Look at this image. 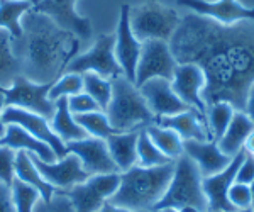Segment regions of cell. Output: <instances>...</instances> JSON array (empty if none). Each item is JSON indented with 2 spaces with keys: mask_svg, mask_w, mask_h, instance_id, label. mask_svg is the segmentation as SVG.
<instances>
[{
  "mask_svg": "<svg viewBox=\"0 0 254 212\" xmlns=\"http://www.w3.org/2000/svg\"><path fill=\"white\" fill-rule=\"evenodd\" d=\"M170 48L178 65L195 63L205 73L207 109L229 102L244 112L254 83V20L224 26L190 12L182 17Z\"/></svg>",
  "mask_w": 254,
  "mask_h": 212,
  "instance_id": "cell-1",
  "label": "cell"
},
{
  "mask_svg": "<svg viewBox=\"0 0 254 212\" xmlns=\"http://www.w3.org/2000/svg\"><path fill=\"white\" fill-rule=\"evenodd\" d=\"M17 60L26 78L36 83H55L66 71L78 50V38L61 29L51 17L29 10L22 17V38L14 41Z\"/></svg>",
  "mask_w": 254,
  "mask_h": 212,
  "instance_id": "cell-2",
  "label": "cell"
},
{
  "mask_svg": "<svg viewBox=\"0 0 254 212\" xmlns=\"http://www.w3.org/2000/svg\"><path fill=\"white\" fill-rule=\"evenodd\" d=\"M173 170L175 161L153 168L134 165L132 168L121 172L119 189L109 202L132 212L154 211L166 194Z\"/></svg>",
  "mask_w": 254,
  "mask_h": 212,
  "instance_id": "cell-3",
  "label": "cell"
},
{
  "mask_svg": "<svg viewBox=\"0 0 254 212\" xmlns=\"http://www.w3.org/2000/svg\"><path fill=\"white\" fill-rule=\"evenodd\" d=\"M105 114L117 133L142 129L156 119L136 83L127 80L124 75L112 80V99Z\"/></svg>",
  "mask_w": 254,
  "mask_h": 212,
  "instance_id": "cell-4",
  "label": "cell"
},
{
  "mask_svg": "<svg viewBox=\"0 0 254 212\" xmlns=\"http://www.w3.org/2000/svg\"><path fill=\"white\" fill-rule=\"evenodd\" d=\"M203 177L193 160L182 154L175 160V170L166 194L159 201L154 211L161 209H182L195 207L200 212H208V202L203 192Z\"/></svg>",
  "mask_w": 254,
  "mask_h": 212,
  "instance_id": "cell-5",
  "label": "cell"
},
{
  "mask_svg": "<svg viewBox=\"0 0 254 212\" xmlns=\"http://www.w3.org/2000/svg\"><path fill=\"white\" fill-rule=\"evenodd\" d=\"M129 22L134 36L141 43L154 39L170 43L182 22V17L175 9L159 2H144L136 7H130Z\"/></svg>",
  "mask_w": 254,
  "mask_h": 212,
  "instance_id": "cell-6",
  "label": "cell"
},
{
  "mask_svg": "<svg viewBox=\"0 0 254 212\" xmlns=\"http://www.w3.org/2000/svg\"><path fill=\"white\" fill-rule=\"evenodd\" d=\"M64 73H97L114 80L122 75V68L116 58V34H100L88 51L75 56L68 63Z\"/></svg>",
  "mask_w": 254,
  "mask_h": 212,
  "instance_id": "cell-7",
  "label": "cell"
},
{
  "mask_svg": "<svg viewBox=\"0 0 254 212\" xmlns=\"http://www.w3.org/2000/svg\"><path fill=\"white\" fill-rule=\"evenodd\" d=\"M53 83H36L24 75H19L9 88H2L5 107H17L46 117L51 122L56 112V102L49 99Z\"/></svg>",
  "mask_w": 254,
  "mask_h": 212,
  "instance_id": "cell-8",
  "label": "cell"
},
{
  "mask_svg": "<svg viewBox=\"0 0 254 212\" xmlns=\"http://www.w3.org/2000/svg\"><path fill=\"white\" fill-rule=\"evenodd\" d=\"M121 173L90 175L80 185L63 192L71 201L75 212H98L117 192Z\"/></svg>",
  "mask_w": 254,
  "mask_h": 212,
  "instance_id": "cell-9",
  "label": "cell"
},
{
  "mask_svg": "<svg viewBox=\"0 0 254 212\" xmlns=\"http://www.w3.org/2000/svg\"><path fill=\"white\" fill-rule=\"evenodd\" d=\"M178 67L171 53L170 43L166 41H146L142 43L141 56H139L137 70H136V87L153 78L173 80V75Z\"/></svg>",
  "mask_w": 254,
  "mask_h": 212,
  "instance_id": "cell-10",
  "label": "cell"
},
{
  "mask_svg": "<svg viewBox=\"0 0 254 212\" xmlns=\"http://www.w3.org/2000/svg\"><path fill=\"white\" fill-rule=\"evenodd\" d=\"M31 158L34 161L36 168L39 170V173L44 177L49 185L56 190V192H66V190L73 189L75 185L83 183L90 175L85 172L81 161L76 154L68 153L66 156L60 158V160L46 163L36 154L31 153Z\"/></svg>",
  "mask_w": 254,
  "mask_h": 212,
  "instance_id": "cell-11",
  "label": "cell"
},
{
  "mask_svg": "<svg viewBox=\"0 0 254 212\" xmlns=\"http://www.w3.org/2000/svg\"><path fill=\"white\" fill-rule=\"evenodd\" d=\"M171 87L180 100L193 111L207 116V104L203 100V92L207 87V78L202 68L195 63L178 65L171 80Z\"/></svg>",
  "mask_w": 254,
  "mask_h": 212,
  "instance_id": "cell-12",
  "label": "cell"
},
{
  "mask_svg": "<svg viewBox=\"0 0 254 212\" xmlns=\"http://www.w3.org/2000/svg\"><path fill=\"white\" fill-rule=\"evenodd\" d=\"M76 2L78 0H41L38 5L32 7V10L51 17L61 29L71 32L75 38L87 41L92 36L93 27L88 17L76 12Z\"/></svg>",
  "mask_w": 254,
  "mask_h": 212,
  "instance_id": "cell-13",
  "label": "cell"
},
{
  "mask_svg": "<svg viewBox=\"0 0 254 212\" xmlns=\"http://www.w3.org/2000/svg\"><path fill=\"white\" fill-rule=\"evenodd\" d=\"M130 7L124 3L121 7V15H119V24L116 31V58L122 68V75L132 83H136V70L141 56L142 43L134 36L129 22Z\"/></svg>",
  "mask_w": 254,
  "mask_h": 212,
  "instance_id": "cell-14",
  "label": "cell"
},
{
  "mask_svg": "<svg viewBox=\"0 0 254 212\" xmlns=\"http://www.w3.org/2000/svg\"><path fill=\"white\" fill-rule=\"evenodd\" d=\"M66 151L76 154L81 161V166L88 175H105L121 173L109 153L105 140L98 138H85L80 141L66 142Z\"/></svg>",
  "mask_w": 254,
  "mask_h": 212,
  "instance_id": "cell-15",
  "label": "cell"
},
{
  "mask_svg": "<svg viewBox=\"0 0 254 212\" xmlns=\"http://www.w3.org/2000/svg\"><path fill=\"white\" fill-rule=\"evenodd\" d=\"M178 5L224 26H231L241 20H254V7H244L237 0H178Z\"/></svg>",
  "mask_w": 254,
  "mask_h": 212,
  "instance_id": "cell-16",
  "label": "cell"
},
{
  "mask_svg": "<svg viewBox=\"0 0 254 212\" xmlns=\"http://www.w3.org/2000/svg\"><path fill=\"white\" fill-rule=\"evenodd\" d=\"M3 122L5 124H17L22 129H26L27 133H31L32 136L49 144L58 160L68 154L66 144L51 129V122L46 117L39 116V114L27 112L17 107H5L3 109Z\"/></svg>",
  "mask_w": 254,
  "mask_h": 212,
  "instance_id": "cell-17",
  "label": "cell"
},
{
  "mask_svg": "<svg viewBox=\"0 0 254 212\" xmlns=\"http://www.w3.org/2000/svg\"><path fill=\"white\" fill-rule=\"evenodd\" d=\"M244 158V149L239 154H236L224 168L222 172L203 177V192H205L207 202H208V212H236L234 207L229 204V190L236 183V175L241 166V161Z\"/></svg>",
  "mask_w": 254,
  "mask_h": 212,
  "instance_id": "cell-18",
  "label": "cell"
},
{
  "mask_svg": "<svg viewBox=\"0 0 254 212\" xmlns=\"http://www.w3.org/2000/svg\"><path fill=\"white\" fill-rule=\"evenodd\" d=\"M142 97H144L147 107L151 109V112L154 114V117H168L175 116V114L188 111V105L183 104L180 100V97L176 95L171 81L165 78H153L147 80L146 83H142L139 87Z\"/></svg>",
  "mask_w": 254,
  "mask_h": 212,
  "instance_id": "cell-19",
  "label": "cell"
},
{
  "mask_svg": "<svg viewBox=\"0 0 254 212\" xmlns=\"http://www.w3.org/2000/svg\"><path fill=\"white\" fill-rule=\"evenodd\" d=\"M183 154L195 161L202 177H210V175L222 172L232 160L231 156L220 151L217 141L187 140L183 141Z\"/></svg>",
  "mask_w": 254,
  "mask_h": 212,
  "instance_id": "cell-20",
  "label": "cell"
},
{
  "mask_svg": "<svg viewBox=\"0 0 254 212\" xmlns=\"http://www.w3.org/2000/svg\"><path fill=\"white\" fill-rule=\"evenodd\" d=\"M154 122L158 126H161V128L175 131L183 141H212L210 131H208L207 116L193 111V109H188V111L175 114V116L159 117V119H154Z\"/></svg>",
  "mask_w": 254,
  "mask_h": 212,
  "instance_id": "cell-21",
  "label": "cell"
},
{
  "mask_svg": "<svg viewBox=\"0 0 254 212\" xmlns=\"http://www.w3.org/2000/svg\"><path fill=\"white\" fill-rule=\"evenodd\" d=\"M0 146H7V148L14 149V151L32 153L46 163H53L58 160L55 151L51 149V146L38 140L36 136H32L31 133H27L26 129H22L17 124H7L5 134L0 140Z\"/></svg>",
  "mask_w": 254,
  "mask_h": 212,
  "instance_id": "cell-22",
  "label": "cell"
},
{
  "mask_svg": "<svg viewBox=\"0 0 254 212\" xmlns=\"http://www.w3.org/2000/svg\"><path fill=\"white\" fill-rule=\"evenodd\" d=\"M139 131L141 129H134V131L127 133H116L105 140L109 153L112 156L114 163L117 165L119 172H126V170L132 168L134 165H137Z\"/></svg>",
  "mask_w": 254,
  "mask_h": 212,
  "instance_id": "cell-23",
  "label": "cell"
},
{
  "mask_svg": "<svg viewBox=\"0 0 254 212\" xmlns=\"http://www.w3.org/2000/svg\"><path fill=\"white\" fill-rule=\"evenodd\" d=\"M254 131V124L251 122L246 112L236 111L232 116V121L229 124V128L225 129V133L222 134L217 144H219L220 151L227 156L234 158L236 154H239L244 149L246 141H248L249 134Z\"/></svg>",
  "mask_w": 254,
  "mask_h": 212,
  "instance_id": "cell-24",
  "label": "cell"
},
{
  "mask_svg": "<svg viewBox=\"0 0 254 212\" xmlns=\"http://www.w3.org/2000/svg\"><path fill=\"white\" fill-rule=\"evenodd\" d=\"M51 129L64 144L71 141H80V140L88 138L87 131L76 122L73 112L69 111L66 97L56 100V112H55V117L51 119Z\"/></svg>",
  "mask_w": 254,
  "mask_h": 212,
  "instance_id": "cell-25",
  "label": "cell"
},
{
  "mask_svg": "<svg viewBox=\"0 0 254 212\" xmlns=\"http://www.w3.org/2000/svg\"><path fill=\"white\" fill-rule=\"evenodd\" d=\"M15 178L27 183V185L34 187L44 201H49V199L56 194V190L44 180V177L39 173V170L36 168L34 161H32V158H31V153H27V151L15 153Z\"/></svg>",
  "mask_w": 254,
  "mask_h": 212,
  "instance_id": "cell-26",
  "label": "cell"
},
{
  "mask_svg": "<svg viewBox=\"0 0 254 212\" xmlns=\"http://www.w3.org/2000/svg\"><path fill=\"white\" fill-rule=\"evenodd\" d=\"M32 9L29 2L22 0H0V29H5L17 41L22 38V22L20 19Z\"/></svg>",
  "mask_w": 254,
  "mask_h": 212,
  "instance_id": "cell-27",
  "label": "cell"
},
{
  "mask_svg": "<svg viewBox=\"0 0 254 212\" xmlns=\"http://www.w3.org/2000/svg\"><path fill=\"white\" fill-rule=\"evenodd\" d=\"M19 75H22V70L14 53L12 36L5 29H0V87L9 88Z\"/></svg>",
  "mask_w": 254,
  "mask_h": 212,
  "instance_id": "cell-28",
  "label": "cell"
},
{
  "mask_svg": "<svg viewBox=\"0 0 254 212\" xmlns=\"http://www.w3.org/2000/svg\"><path fill=\"white\" fill-rule=\"evenodd\" d=\"M144 129H146L147 136L151 138V141L158 146L159 151L165 154V156L170 158L171 161L178 160V158L183 154V140L175 131L161 128V126H158L156 122L146 126Z\"/></svg>",
  "mask_w": 254,
  "mask_h": 212,
  "instance_id": "cell-29",
  "label": "cell"
},
{
  "mask_svg": "<svg viewBox=\"0 0 254 212\" xmlns=\"http://www.w3.org/2000/svg\"><path fill=\"white\" fill-rule=\"evenodd\" d=\"M236 109L232 107L229 102H217L207 109V122H208V131H210L212 141H219L229 128L234 116Z\"/></svg>",
  "mask_w": 254,
  "mask_h": 212,
  "instance_id": "cell-30",
  "label": "cell"
},
{
  "mask_svg": "<svg viewBox=\"0 0 254 212\" xmlns=\"http://www.w3.org/2000/svg\"><path fill=\"white\" fill-rule=\"evenodd\" d=\"M83 92L88 93L100 111H107L110 99H112V80L104 78L97 73H85L83 75Z\"/></svg>",
  "mask_w": 254,
  "mask_h": 212,
  "instance_id": "cell-31",
  "label": "cell"
},
{
  "mask_svg": "<svg viewBox=\"0 0 254 212\" xmlns=\"http://www.w3.org/2000/svg\"><path fill=\"white\" fill-rule=\"evenodd\" d=\"M76 122L87 131L90 138H98V140H107L109 136L116 134L117 131L110 126L107 114L104 111H95L88 114H80L75 116Z\"/></svg>",
  "mask_w": 254,
  "mask_h": 212,
  "instance_id": "cell-32",
  "label": "cell"
},
{
  "mask_svg": "<svg viewBox=\"0 0 254 212\" xmlns=\"http://www.w3.org/2000/svg\"><path fill=\"white\" fill-rule=\"evenodd\" d=\"M168 163H171V160L159 151L158 146L147 136L146 129L142 128L139 131L137 140V165L144 168H153V166H163Z\"/></svg>",
  "mask_w": 254,
  "mask_h": 212,
  "instance_id": "cell-33",
  "label": "cell"
},
{
  "mask_svg": "<svg viewBox=\"0 0 254 212\" xmlns=\"http://www.w3.org/2000/svg\"><path fill=\"white\" fill-rule=\"evenodd\" d=\"M83 92V75L80 73H63L55 83L51 85V90H49V99L53 102L63 99V97L76 95V93Z\"/></svg>",
  "mask_w": 254,
  "mask_h": 212,
  "instance_id": "cell-34",
  "label": "cell"
},
{
  "mask_svg": "<svg viewBox=\"0 0 254 212\" xmlns=\"http://www.w3.org/2000/svg\"><path fill=\"white\" fill-rule=\"evenodd\" d=\"M10 190H12V201H14L15 211L17 212H32L39 199H43L34 187L27 185V183L20 182L17 178L12 183Z\"/></svg>",
  "mask_w": 254,
  "mask_h": 212,
  "instance_id": "cell-35",
  "label": "cell"
},
{
  "mask_svg": "<svg viewBox=\"0 0 254 212\" xmlns=\"http://www.w3.org/2000/svg\"><path fill=\"white\" fill-rule=\"evenodd\" d=\"M229 204L234 207L236 211H249L254 209L253 204V194L249 185H244V183H234L229 190Z\"/></svg>",
  "mask_w": 254,
  "mask_h": 212,
  "instance_id": "cell-36",
  "label": "cell"
},
{
  "mask_svg": "<svg viewBox=\"0 0 254 212\" xmlns=\"http://www.w3.org/2000/svg\"><path fill=\"white\" fill-rule=\"evenodd\" d=\"M32 212H75V207L63 192H56L49 201L39 199Z\"/></svg>",
  "mask_w": 254,
  "mask_h": 212,
  "instance_id": "cell-37",
  "label": "cell"
},
{
  "mask_svg": "<svg viewBox=\"0 0 254 212\" xmlns=\"http://www.w3.org/2000/svg\"><path fill=\"white\" fill-rule=\"evenodd\" d=\"M15 153L7 146H0V182L12 187L15 180Z\"/></svg>",
  "mask_w": 254,
  "mask_h": 212,
  "instance_id": "cell-38",
  "label": "cell"
},
{
  "mask_svg": "<svg viewBox=\"0 0 254 212\" xmlns=\"http://www.w3.org/2000/svg\"><path fill=\"white\" fill-rule=\"evenodd\" d=\"M68 105H69V111L73 112V116H80V114H88V112L100 111V107L97 105V102L85 92L69 97Z\"/></svg>",
  "mask_w": 254,
  "mask_h": 212,
  "instance_id": "cell-39",
  "label": "cell"
},
{
  "mask_svg": "<svg viewBox=\"0 0 254 212\" xmlns=\"http://www.w3.org/2000/svg\"><path fill=\"white\" fill-rule=\"evenodd\" d=\"M254 180V158L249 153L244 151V158L241 161V166L236 175V183H244L249 185Z\"/></svg>",
  "mask_w": 254,
  "mask_h": 212,
  "instance_id": "cell-40",
  "label": "cell"
},
{
  "mask_svg": "<svg viewBox=\"0 0 254 212\" xmlns=\"http://www.w3.org/2000/svg\"><path fill=\"white\" fill-rule=\"evenodd\" d=\"M0 212H17L14 201H12V190L5 183L0 182Z\"/></svg>",
  "mask_w": 254,
  "mask_h": 212,
  "instance_id": "cell-41",
  "label": "cell"
},
{
  "mask_svg": "<svg viewBox=\"0 0 254 212\" xmlns=\"http://www.w3.org/2000/svg\"><path fill=\"white\" fill-rule=\"evenodd\" d=\"M244 112L246 116L251 119V122L254 124V83L251 85L248 92V99H246V107H244Z\"/></svg>",
  "mask_w": 254,
  "mask_h": 212,
  "instance_id": "cell-42",
  "label": "cell"
},
{
  "mask_svg": "<svg viewBox=\"0 0 254 212\" xmlns=\"http://www.w3.org/2000/svg\"><path fill=\"white\" fill-rule=\"evenodd\" d=\"M3 109H5V97H3L2 87H0V140L3 138V134H5V128H7V124L3 122Z\"/></svg>",
  "mask_w": 254,
  "mask_h": 212,
  "instance_id": "cell-43",
  "label": "cell"
},
{
  "mask_svg": "<svg viewBox=\"0 0 254 212\" xmlns=\"http://www.w3.org/2000/svg\"><path fill=\"white\" fill-rule=\"evenodd\" d=\"M98 212H132V211H129V209H122V207H117V206H114V204H110L107 202L104 207H102Z\"/></svg>",
  "mask_w": 254,
  "mask_h": 212,
  "instance_id": "cell-44",
  "label": "cell"
},
{
  "mask_svg": "<svg viewBox=\"0 0 254 212\" xmlns=\"http://www.w3.org/2000/svg\"><path fill=\"white\" fill-rule=\"evenodd\" d=\"M244 151L249 153V154H254V131L249 134L248 141H246V146H244Z\"/></svg>",
  "mask_w": 254,
  "mask_h": 212,
  "instance_id": "cell-45",
  "label": "cell"
},
{
  "mask_svg": "<svg viewBox=\"0 0 254 212\" xmlns=\"http://www.w3.org/2000/svg\"><path fill=\"white\" fill-rule=\"evenodd\" d=\"M180 212H200L198 209H195V207H182V209H178Z\"/></svg>",
  "mask_w": 254,
  "mask_h": 212,
  "instance_id": "cell-46",
  "label": "cell"
},
{
  "mask_svg": "<svg viewBox=\"0 0 254 212\" xmlns=\"http://www.w3.org/2000/svg\"><path fill=\"white\" fill-rule=\"evenodd\" d=\"M22 2H29L32 7H36V5H38V3L41 2V0H22Z\"/></svg>",
  "mask_w": 254,
  "mask_h": 212,
  "instance_id": "cell-47",
  "label": "cell"
},
{
  "mask_svg": "<svg viewBox=\"0 0 254 212\" xmlns=\"http://www.w3.org/2000/svg\"><path fill=\"white\" fill-rule=\"evenodd\" d=\"M249 189H251V194H253V204H254V180L249 183Z\"/></svg>",
  "mask_w": 254,
  "mask_h": 212,
  "instance_id": "cell-48",
  "label": "cell"
},
{
  "mask_svg": "<svg viewBox=\"0 0 254 212\" xmlns=\"http://www.w3.org/2000/svg\"><path fill=\"white\" fill-rule=\"evenodd\" d=\"M158 212H180L178 209H161V211H158Z\"/></svg>",
  "mask_w": 254,
  "mask_h": 212,
  "instance_id": "cell-49",
  "label": "cell"
},
{
  "mask_svg": "<svg viewBox=\"0 0 254 212\" xmlns=\"http://www.w3.org/2000/svg\"><path fill=\"white\" fill-rule=\"evenodd\" d=\"M236 212H254V209H249V211H236Z\"/></svg>",
  "mask_w": 254,
  "mask_h": 212,
  "instance_id": "cell-50",
  "label": "cell"
},
{
  "mask_svg": "<svg viewBox=\"0 0 254 212\" xmlns=\"http://www.w3.org/2000/svg\"><path fill=\"white\" fill-rule=\"evenodd\" d=\"M147 212H156V211H147Z\"/></svg>",
  "mask_w": 254,
  "mask_h": 212,
  "instance_id": "cell-51",
  "label": "cell"
},
{
  "mask_svg": "<svg viewBox=\"0 0 254 212\" xmlns=\"http://www.w3.org/2000/svg\"><path fill=\"white\" fill-rule=\"evenodd\" d=\"M251 156H253V158H254V154H251Z\"/></svg>",
  "mask_w": 254,
  "mask_h": 212,
  "instance_id": "cell-52",
  "label": "cell"
}]
</instances>
